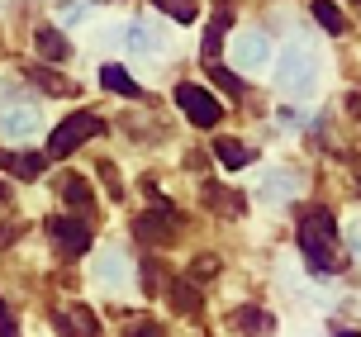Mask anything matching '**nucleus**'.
<instances>
[{"instance_id": "f257e3e1", "label": "nucleus", "mask_w": 361, "mask_h": 337, "mask_svg": "<svg viewBox=\"0 0 361 337\" xmlns=\"http://www.w3.org/2000/svg\"><path fill=\"white\" fill-rule=\"evenodd\" d=\"M333 243H338V223L324 204H309L300 209V252L309 262V276L328 281L333 276Z\"/></svg>"}, {"instance_id": "f03ea898", "label": "nucleus", "mask_w": 361, "mask_h": 337, "mask_svg": "<svg viewBox=\"0 0 361 337\" xmlns=\"http://www.w3.org/2000/svg\"><path fill=\"white\" fill-rule=\"evenodd\" d=\"M276 81H281V90H290V95H309V90H314V81H319V57H314V48H309L305 38H295L286 48Z\"/></svg>"}, {"instance_id": "7ed1b4c3", "label": "nucleus", "mask_w": 361, "mask_h": 337, "mask_svg": "<svg viewBox=\"0 0 361 337\" xmlns=\"http://www.w3.org/2000/svg\"><path fill=\"white\" fill-rule=\"evenodd\" d=\"M100 114H72V119H62V124L53 128V138H48V157H67V152H76L86 138H95L100 133Z\"/></svg>"}, {"instance_id": "20e7f679", "label": "nucleus", "mask_w": 361, "mask_h": 337, "mask_svg": "<svg viewBox=\"0 0 361 337\" xmlns=\"http://www.w3.org/2000/svg\"><path fill=\"white\" fill-rule=\"evenodd\" d=\"M176 105L185 109V119L200 128H214L219 119H224V109H219V100L209 95V90H200V86H176Z\"/></svg>"}, {"instance_id": "39448f33", "label": "nucleus", "mask_w": 361, "mask_h": 337, "mask_svg": "<svg viewBox=\"0 0 361 337\" xmlns=\"http://www.w3.org/2000/svg\"><path fill=\"white\" fill-rule=\"evenodd\" d=\"M228 57H233V67H238V71H257V67H262V62L271 57L267 34H262V29H243V34L228 43Z\"/></svg>"}, {"instance_id": "423d86ee", "label": "nucleus", "mask_w": 361, "mask_h": 337, "mask_svg": "<svg viewBox=\"0 0 361 337\" xmlns=\"http://www.w3.org/2000/svg\"><path fill=\"white\" fill-rule=\"evenodd\" d=\"M53 323H57V333H62V337H100V319L90 314L86 304H62Z\"/></svg>"}, {"instance_id": "0eeeda50", "label": "nucleus", "mask_w": 361, "mask_h": 337, "mask_svg": "<svg viewBox=\"0 0 361 337\" xmlns=\"http://www.w3.org/2000/svg\"><path fill=\"white\" fill-rule=\"evenodd\" d=\"M48 228H53V243L67 252V257H81V252H90V228L81 223V219H53Z\"/></svg>"}, {"instance_id": "6e6552de", "label": "nucleus", "mask_w": 361, "mask_h": 337, "mask_svg": "<svg viewBox=\"0 0 361 337\" xmlns=\"http://www.w3.org/2000/svg\"><path fill=\"white\" fill-rule=\"evenodd\" d=\"M133 233H138L143 243H162V238H171V233H176V209L157 200V209H152V214H143V219L133 223Z\"/></svg>"}, {"instance_id": "1a4fd4ad", "label": "nucleus", "mask_w": 361, "mask_h": 337, "mask_svg": "<svg viewBox=\"0 0 361 337\" xmlns=\"http://www.w3.org/2000/svg\"><path fill=\"white\" fill-rule=\"evenodd\" d=\"M233 328L243 337H271V333H276V319H271L267 309H252V304H247V309H238V314H233Z\"/></svg>"}, {"instance_id": "9d476101", "label": "nucleus", "mask_w": 361, "mask_h": 337, "mask_svg": "<svg viewBox=\"0 0 361 337\" xmlns=\"http://www.w3.org/2000/svg\"><path fill=\"white\" fill-rule=\"evenodd\" d=\"M0 128H5V138H29V133L38 128V114L29 105H15V109L0 114Z\"/></svg>"}, {"instance_id": "9b49d317", "label": "nucleus", "mask_w": 361, "mask_h": 337, "mask_svg": "<svg viewBox=\"0 0 361 337\" xmlns=\"http://www.w3.org/2000/svg\"><path fill=\"white\" fill-rule=\"evenodd\" d=\"M43 161L48 157H38V152H0V171H15V176L34 180V176H43Z\"/></svg>"}, {"instance_id": "f8f14e48", "label": "nucleus", "mask_w": 361, "mask_h": 337, "mask_svg": "<svg viewBox=\"0 0 361 337\" xmlns=\"http://www.w3.org/2000/svg\"><path fill=\"white\" fill-rule=\"evenodd\" d=\"M34 43H38V57H48V62H67L72 57V43L57 34V29H48V24L34 34Z\"/></svg>"}, {"instance_id": "ddd939ff", "label": "nucleus", "mask_w": 361, "mask_h": 337, "mask_svg": "<svg viewBox=\"0 0 361 337\" xmlns=\"http://www.w3.org/2000/svg\"><path fill=\"white\" fill-rule=\"evenodd\" d=\"M228 19H233V5H219L214 24H209V34H204V62H214L224 53V34H228Z\"/></svg>"}, {"instance_id": "4468645a", "label": "nucleus", "mask_w": 361, "mask_h": 337, "mask_svg": "<svg viewBox=\"0 0 361 337\" xmlns=\"http://www.w3.org/2000/svg\"><path fill=\"white\" fill-rule=\"evenodd\" d=\"M95 271H100V281H105L109 290H124L128 276H124V257H119V252H100V266Z\"/></svg>"}, {"instance_id": "2eb2a0df", "label": "nucleus", "mask_w": 361, "mask_h": 337, "mask_svg": "<svg viewBox=\"0 0 361 337\" xmlns=\"http://www.w3.org/2000/svg\"><path fill=\"white\" fill-rule=\"evenodd\" d=\"M57 190H62V200H67L72 209H86V204H90V185H86L81 176H72V171L57 180Z\"/></svg>"}, {"instance_id": "dca6fc26", "label": "nucleus", "mask_w": 361, "mask_h": 337, "mask_svg": "<svg viewBox=\"0 0 361 337\" xmlns=\"http://www.w3.org/2000/svg\"><path fill=\"white\" fill-rule=\"evenodd\" d=\"M214 157L224 161V166H233V171H238V166H247V161H252V152H247L238 138H219L214 142Z\"/></svg>"}, {"instance_id": "f3484780", "label": "nucleus", "mask_w": 361, "mask_h": 337, "mask_svg": "<svg viewBox=\"0 0 361 337\" xmlns=\"http://www.w3.org/2000/svg\"><path fill=\"white\" fill-rule=\"evenodd\" d=\"M100 86L105 90H114V95H138V81H128V71L124 67H100Z\"/></svg>"}, {"instance_id": "a211bd4d", "label": "nucleus", "mask_w": 361, "mask_h": 337, "mask_svg": "<svg viewBox=\"0 0 361 337\" xmlns=\"http://www.w3.org/2000/svg\"><path fill=\"white\" fill-rule=\"evenodd\" d=\"M166 295H171V304H176L180 314H195V309H200V290L190 281H171V290H166Z\"/></svg>"}, {"instance_id": "6ab92c4d", "label": "nucleus", "mask_w": 361, "mask_h": 337, "mask_svg": "<svg viewBox=\"0 0 361 337\" xmlns=\"http://www.w3.org/2000/svg\"><path fill=\"white\" fill-rule=\"evenodd\" d=\"M204 204L219 214H243V200H238V190H219V185H209L204 190Z\"/></svg>"}, {"instance_id": "aec40b11", "label": "nucleus", "mask_w": 361, "mask_h": 337, "mask_svg": "<svg viewBox=\"0 0 361 337\" xmlns=\"http://www.w3.org/2000/svg\"><path fill=\"white\" fill-rule=\"evenodd\" d=\"M314 19H319V24H324L328 34H343V29H347L343 10H338V5H328V0H314Z\"/></svg>"}, {"instance_id": "412c9836", "label": "nucleus", "mask_w": 361, "mask_h": 337, "mask_svg": "<svg viewBox=\"0 0 361 337\" xmlns=\"http://www.w3.org/2000/svg\"><path fill=\"white\" fill-rule=\"evenodd\" d=\"M290 190H295V176H290V171H271V176L262 180V195L267 200H286Z\"/></svg>"}, {"instance_id": "4be33fe9", "label": "nucleus", "mask_w": 361, "mask_h": 337, "mask_svg": "<svg viewBox=\"0 0 361 337\" xmlns=\"http://www.w3.org/2000/svg\"><path fill=\"white\" fill-rule=\"evenodd\" d=\"M29 76H34V81H38L43 90H53V95H72V81H62L57 71H43V67H34Z\"/></svg>"}, {"instance_id": "5701e85b", "label": "nucleus", "mask_w": 361, "mask_h": 337, "mask_svg": "<svg viewBox=\"0 0 361 337\" xmlns=\"http://www.w3.org/2000/svg\"><path fill=\"white\" fill-rule=\"evenodd\" d=\"M128 48H133V53H157V38H152V29L133 24V29H128Z\"/></svg>"}, {"instance_id": "b1692460", "label": "nucleus", "mask_w": 361, "mask_h": 337, "mask_svg": "<svg viewBox=\"0 0 361 337\" xmlns=\"http://www.w3.org/2000/svg\"><path fill=\"white\" fill-rule=\"evenodd\" d=\"M162 10H166L171 19H176V24H190V19L200 15V10H195V0H166Z\"/></svg>"}, {"instance_id": "393cba45", "label": "nucleus", "mask_w": 361, "mask_h": 337, "mask_svg": "<svg viewBox=\"0 0 361 337\" xmlns=\"http://www.w3.org/2000/svg\"><path fill=\"white\" fill-rule=\"evenodd\" d=\"M209 67H214V62H209ZM214 81H219L224 90H228V95H238V90H243V81H238L233 71H219V67H214Z\"/></svg>"}, {"instance_id": "a878e982", "label": "nucleus", "mask_w": 361, "mask_h": 337, "mask_svg": "<svg viewBox=\"0 0 361 337\" xmlns=\"http://www.w3.org/2000/svg\"><path fill=\"white\" fill-rule=\"evenodd\" d=\"M209 276H219V262L214 257H200L195 262V281H209Z\"/></svg>"}, {"instance_id": "bb28decb", "label": "nucleus", "mask_w": 361, "mask_h": 337, "mask_svg": "<svg viewBox=\"0 0 361 337\" xmlns=\"http://www.w3.org/2000/svg\"><path fill=\"white\" fill-rule=\"evenodd\" d=\"M90 15V0H72V5H67V15H62V19H67V24H76V19H86Z\"/></svg>"}, {"instance_id": "cd10ccee", "label": "nucleus", "mask_w": 361, "mask_h": 337, "mask_svg": "<svg viewBox=\"0 0 361 337\" xmlns=\"http://www.w3.org/2000/svg\"><path fill=\"white\" fill-rule=\"evenodd\" d=\"M128 337H162L157 323H138V328H128Z\"/></svg>"}, {"instance_id": "c85d7f7f", "label": "nucleus", "mask_w": 361, "mask_h": 337, "mask_svg": "<svg viewBox=\"0 0 361 337\" xmlns=\"http://www.w3.org/2000/svg\"><path fill=\"white\" fill-rule=\"evenodd\" d=\"M0 337H15V319H10L5 309H0Z\"/></svg>"}, {"instance_id": "c756f323", "label": "nucleus", "mask_w": 361, "mask_h": 337, "mask_svg": "<svg viewBox=\"0 0 361 337\" xmlns=\"http://www.w3.org/2000/svg\"><path fill=\"white\" fill-rule=\"evenodd\" d=\"M352 252H357V257H361V219H357V223H352Z\"/></svg>"}, {"instance_id": "7c9ffc66", "label": "nucleus", "mask_w": 361, "mask_h": 337, "mask_svg": "<svg viewBox=\"0 0 361 337\" xmlns=\"http://www.w3.org/2000/svg\"><path fill=\"white\" fill-rule=\"evenodd\" d=\"M5 204H10V185H0V209H5Z\"/></svg>"}, {"instance_id": "2f4dec72", "label": "nucleus", "mask_w": 361, "mask_h": 337, "mask_svg": "<svg viewBox=\"0 0 361 337\" xmlns=\"http://www.w3.org/2000/svg\"><path fill=\"white\" fill-rule=\"evenodd\" d=\"M338 337H361V333H338Z\"/></svg>"}, {"instance_id": "473e14b6", "label": "nucleus", "mask_w": 361, "mask_h": 337, "mask_svg": "<svg viewBox=\"0 0 361 337\" xmlns=\"http://www.w3.org/2000/svg\"><path fill=\"white\" fill-rule=\"evenodd\" d=\"M152 5H166V0H152Z\"/></svg>"}]
</instances>
